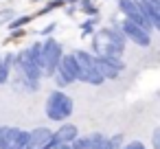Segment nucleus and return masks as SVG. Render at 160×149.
I'll return each instance as SVG.
<instances>
[{"label":"nucleus","instance_id":"nucleus-1","mask_svg":"<svg viewBox=\"0 0 160 149\" xmlns=\"http://www.w3.org/2000/svg\"><path fill=\"white\" fill-rule=\"evenodd\" d=\"M72 112H75V101L62 88H57V90H53L48 94V99L44 103V114H46L48 121L64 123V121H68L72 116Z\"/></svg>","mask_w":160,"mask_h":149},{"label":"nucleus","instance_id":"nucleus-2","mask_svg":"<svg viewBox=\"0 0 160 149\" xmlns=\"http://www.w3.org/2000/svg\"><path fill=\"white\" fill-rule=\"evenodd\" d=\"M72 55H75V59H77V68H79V77H77V81H81V83H90V86H103V83H105L103 75H101L99 68H97V57H94L90 51H81V48H77V51H72Z\"/></svg>","mask_w":160,"mask_h":149},{"label":"nucleus","instance_id":"nucleus-3","mask_svg":"<svg viewBox=\"0 0 160 149\" xmlns=\"http://www.w3.org/2000/svg\"><path fill=\"white\" fill-rule=\"evenodd\" d=\"M62 55H64V46L55 37H48V40L42 42V77H53L55 75Z\"/></svg>","mask_w":160,"mask_h":149},{"label":"nucleus","instance_id":"nucleus-4","mask_svg":"<svg viewBox=\"0 0 160 149\" xmlns=\"http://www.w3.org/2000/svg\"><path fill=\"white\" fill-rule=\"evenodd\" d=\"M53 77H55L57 88H66V86H70V83L77 81V77H79V68H77V59H75L72 53H64V55H62V59H59L57 70H55Z\"/></svg>","mask_w":160,"mask_h":149},{"label":"nucleus","instance_id":"nucleus-5","mask_svg":"<svg viewBox=\"0 0 160 149\" xmlns=\"http://www.w3.org/2000/svg\"><path fill=\"white\" fill-rule=\"evenodd\" d=\"M123 53H125V48L112 44L105 29H99L97 33H92V55H97V57H123Z\"/></svg>","mask_w":160,"mask_h":149},{"label":"nucleus","instance_id":"nucleus-6","mask_svg":"<svg viewBox=\"0 0 160 149\" xmlns=\"http://www.w3.org/2000/svg\"><path fill=\"white\" fill-rule=\"evenodd\" d=\"M118 11L123 13V18H125V20L136 22V24H138V27H142L147 33H151V31H153L151 22H149V20H147V16L140 11V7H138L136 0H118Z\"/></svg>","mask_w":160,"mask_h":149},{"label":"nucleus","instance_id":"nucleus-7","mask_svg":"<svg viewBox=\"0 0 160 149\" xmlns=\"http://www.w3.org/2000/svg\"><path fill=\"white\" fill-rule=\"evenodd\" d=\"M118 29L123 31V35L127 37V42H134L136 46L140 48H147L151 46V33H147L142 27H138L136 22H129V20H123L118 24Z\"/></svg>","mask_w":160,"mask_h":149},{"label":"nucleus","instance_id":"nucleus-8","mask_svg":"<svg viewBox=\"0 0 160 149\" xmlns=\"http://www.w3.org/2000/svg\"><path fill=\"white\" fill-rule=\"evenodd\" d=\"M55 132L51 127H35L29 132V147L31 149H51L55 145Z\"/></svg>","mask_w":160,"mask_h":149},{"label":"nucleus","instance_id":"nucleus-9","mask_svg":"<svg viewBox=\"0 0 160 149\" xmlns=\"http://www.w3.org/2000/svg\"><path fill=\"white\" fill-rule=\"evenodd\" d=\"M97 68L103 75V79L108 81V79H116L125 70V64H123L121 57H97Z\"/></svg>","mask_w":160,"mask_h":149},{"label":"nucleus","instance_id":"nucleus-10","mask_svg":"<svg viewBox=\"0 0 160 149\" xmlns=\"http://www.w3.org/2000/svg\"><path fill=\"white\" fill-rule=\"evenodd\" d=\"M103 136L105 134H101V132H94V134H88V136H77L70 142V147L72 149H99Z\"/></svg>","mask_w":160,"mask_h":149},{"label":"nucleus","instance_id":"nucleus-11","mask_svg":"<svg viewBox=\"0 0 160 149\" xmlns=\"http://www.w3.org/2000/svg\"><path fill=\"white\" fill-rule=\"evenodd\" d=\"M136 2H138L140 11L147 16V20L151 22V27H153V29H158V27H160V7H158V5H153L151 0H136Z\"/></svg>","mask_w":160,"mask_h":149},{"label":"nucleus","instance_id":"nucleus-12","mask_svg":"<svg viewBox=\"0 0 160 149\" xmlns=\"http://www.w3.org/2000/svg\"><path fill=\"white\" fill-rule=\"evenodd\" d=\"M77 136H79L77 125H72V123H68V121H64V123L59 125V129L55 132V140H59V142H72Z\"/></svg>","mask_w":160,"mask_h":149},{"label":"nucleus","instance_id":"nucleus-13","mask_svg":"<svg viewBox=\"0 0 160 149\" xmlns=\"http://www.w3.org/2000/svg\"><path fill=\"white\" fill-rule=\"evenodd\" d=\"M105 33H108V37H110L112 44H116V46H121V48L127 46V37L123 35V31L118 29V24H114V27H105Z\"/></svg>","mask_w":160,"mask_h":149},{"label":"nucleus","instance_id":"nucleus-14","mask_svg":"<svg viewBox=\"0 0 160 149\" xmlns=\"http://www.w3.org/2000/svg\"><path fill=\"white\" fill-rule=\"evenodd\" d=\"M123 142H125V136H123V134L103 136V140H101V147H99V149H123Z\"/></svg>","mask_w":160,"mask_h":149},{"label":"nucleus","instance_id":"nucleus-15","mask_svg":"<svg viewBox=\"0 0 160 149\" xmlns=\"http://www.w3.org/2000/svg\"><path fill=\"white\" fill-rule=\"evenodd\" d=\"M79 9H81L86 16H90V18H97V16H99V7L92 2V0H79Z\"/></svg>","mask_w":160,"mask_h":149},{"label":"nucleus","instance_id":"nucleus-16","mask_svg":"<svg viewBox=\"0 0 160 149\" xmlns=\"http://www.w3.org/2000/svg\"><path fill=\"white\" fill-rule=\"evenodd\" d=\"M29 48V55H31V59L42 68V42H35V44H31V46H27Z\"/></svg>","mask_w":160,"mask_h":149},{"label":"nucleus","instance_id":"nucleus-17","mask_svg":"<svg viewBox=\"0 0 160 149\" xmlns=\"http://www.w3.org/2000/svg\"><path fill=\"white\" fill-rule=\"evenodd\" d=\"M99 18V16H97ZM97 18H88L83 24H81V37H88L94 33V27H97Z\"/></svg>","mask_w":160,"mask_h":149},{"label":"nucleus","instance_id":"nucleus-18","mask_svg":"<svg viewBox=\"0 0 160 149\" xmlns=\"http://www.w3.org/2000/svg\"><path fill=\"white\" fill-rule=\"evenodd\" d=\"M9 79H11V68L5 64V59H2V57H0V86L7 83Z\"/></svg>","mask_w":160,"mask_h":149},{"label":"nucleus","instance_id":"nucleus-19","mask_svg":"<svg viewBox=\"0 0 160 149\" xmlns=\"http://www.w3.org/2000/svg\"><path fill=\"white\" fill-rule=\"evenodd\" d=\"M31 22V16H22V18H16V20H11L9 22V29L13 31V29H22L24 24H29Z\"/></svg>","mask_w":160,"mask_h":149},{"label":"nucleus","instance_id":"nucleus-20","mask_svg":"<svg viewBox=\"0 0 160 149\" xmlns=\"http://www.w3.org/2000/svg\"><path fill=\"white\" fill-rule=\"evenodd\" d=\"M123 149H147V145L142 140H129V142H123Z\"/></svg>","mask_w":160,"mask_h":149},{"label":"nucleus","instance_id":"nucleus-21","mask_svg":"<svg viewBox=\"0 0 160 149\" xmlns=\"http://www.w3.org/2000/svg\"><path fill=\"white\" fill-rule=\"evenodd\" d=\"M151 149H160V127H156L151 134Z\"/></svg>","mask_w":160,"mask_h":149},{"label":"nucleus","instance_id":"nucleus-22","mask_svg":"<svg viewBox=\"0 0 160 149\" xmlns=\"http://www.w3.org/2000/svg\"><path fill=\"white\" fill-rule=\"evenodd\" d=\"M2 59H5V64H7L9 68H13V64H16V53H7Z\"/></svg>","mask_w":160,"mask_h":149},{"label":"nucleus","instance_id":"nucleus-23","mask_svg":"<svg viewBox=\"0 0 160 149\" xmlns=\"http://www.w3.org/2000/svg\"><path fill=\"white\" fill-rule=\"evenodd\" d=\"M55 29H57V22H51V24H46V27L42 29V35H51Z\"/></svg>","mask_w":160,"mask_h":149},{"label":"nucleus","instance_id":"nucleus-24","mask_svg":"<svg viewBox=\"0 0 160 149\" xmlns=\"http://www.w3.org/2000/svg\"><path fill=\"white\" fill-rule=\"evenodd\" d=\"M13 18V11L11 9H7L5 13H0V22H7V20H11Z\"/></svg>","mask_w":160,"mask_h":149},{"label":"nucleus","instance_id":"nucleus-25","mask_svg":"<svg viewBox=\"0 0 160 149\" xmlns=\"http://www.w3.org/2000/svg\"><path fill=\"white\" fill-rule=\"evenodd\" d=\"M51 149H72V147H70V142H59V140H57Z\"/></svg>","mask_w":160,"mask_h":149},{"label":"nucleus","instance_id":"nucleus-26","mask_svg":"<svg viewBox=\"0 0 160 149\" xmlns=\"http://www.w3.org/2000/svg\"><path fill=\"white\" fill-rule=\"evenodd\" d=\"M75 13H77V7H75V5H70V7L66 9V16H75Z\"/></svg>","mask_w":160,"mask_h":149},{"label":"nucleus","instance_id":"nucleus-27","mask_svg":"<svg viewBox=\"0 0 160 149\" xmlns=\"http://www.w3.org/2000/svg\"><path fill=\"white\" fill-rule=\"evenodd\" d=\"M64 2H66V0H51V5H55V7L57 5H64Z\"/></svg>","mask_w":160,"mask_h":149},{"label":"nucleus","instance_id":"nucleus-28","mask_svg":"<svg viewBox=\"0 0 160 149\" xmlns=\"http://www.w3.org/2000/svg\"><path fill=\"white\" fill-rule=\"evenodd\" d=\"M9 149H31L29 145H24V147H9Z\"/></svg>","mask_w":160,"mask_h":149},{"label":"nucleus","instance_id":"nucleus-29","mask_svg":"<svg viewBox=\"0 0 160 149\" xmlns=\"http://www.w3.org/2000/svg\"><path fill=\"white\" fill-rule=\"evenodd\" d=\"M35 2H38V0H35Z\"/></svg>","mask_w":160,"mask_h":149}]
</instances>
